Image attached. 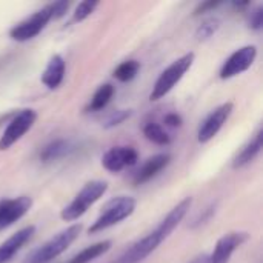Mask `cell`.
Instances as JSON below:
<instances>
[{
    "label": "cell",
    "instance_id": "cell-25",
    "mask_svg": "<svg viewBox=\"0 0 263 263\" xmlns=\"http://www.w3.org/2000/svg\"><path fill=\"white\" fill-rule=\"evenodd\" d=\"M248 23H250V28H251V29H254V31H260V29H262V25H263L262 6H259V8H256V9H253V11H251Z\"/></svg>",
    "mask_w": 263,
    "mask_h": 263
},
{
    "label": "cell",
    "instance_id": "cell-24",
    "mask_svg": "<svg viewBox=\"0 0 263 263\" xmlns=\"http://www.w3.org/2000/svg\"><path fill=\"white\" fill-rule=\"evenodd\" d=\"M131 114H133L131 109H117V111H114L112 114L108 116V119L105 120L103 126H105L106 129H111V128H114V126H119V125H122L126 119H129Z\"/></svg>",
    "mask_w": 263,
    "mask_h": 263
},
{
    "label": "cell",
    "instance_id": "cell-12",
    "mask_svg": "<svg viewBox=\"0 0 263 263\" xmlns=\"http://www.w3.org/2000/svg\"><path fill=\"white\" fill-rule=\"evenodd\" d=\"M250 239V234L245 231H231L222 236L214 247V251L208 254L210 263H230L231 256Z\"/></svg>",
    "mask_w": 263,
    "mask_h": 263
},
{
    "label": "cell",
    "instance_id": "cell-10",
    "mask_svg": "<svg viewBox=\"0 0 263 263\" xmlns=\"http://www.w3.org/2000/svg\"><path fill=\"white\" fill-rule=\"evenodd\" d=\"M139 162V153L133 146H112L102 156V166L111 173H120L125 168L134 166Z\"/></svg>",
    "mask_w": 263,
    "mask_h": 263
},
{
    "label": "cell",
    "instance_id": "cell-1",
    "mask_svg": "<svg viewBox=\"0 0 263 263\" xmlns=\"http://www.w3.org/2000/svg\"><path fill=\"white\" fill-rule=\"evenodd\" d=\"M193 205V199L186 197L182 202H179L168 214L166 217L157 225L156 230H153L149 234L137 240L131 248H128L116 263H140L143 262L149 254H153L171 234L173 231L180 225V222L188 214L190 208Z\"/></svg>",
    "mask_w": 263,
    "mask_h": 263
},
{
    "label": "cell",
    "instance_id": "cell-18",
    "mask_svg": "<svg viewBox=\"0 0 263 263\" xmlns=\"http://www.w3.org/2000/svg\"><path fill=\"white\" fill-rule=\"evenodd\" d=\"M112 243L111 240H103V242H97L94 245H89L86 247L85 250H82L79 254H76L72 259H69L68 263H89L92 262L94 259L106 254L109 250H111Z\"/></svg>",
    "mask_w": 263,
    "mask_h": 263
},
{
    "label": "cell",
    "instance_id": "cell-3",
    "mask_svg": "<svg viewBox=\"0 0 263 263\" xmlns=\"http://www.w3.org/2000/svg\"><path fill=\"white\" fill-rule=\"evenodd\" d=\"M108 191V183L105 180H91L83 185V188L76 194V197L60 211V219L65 222H76L88 210L105 196Z\"/></svg>",
    "mask_w": 263,
    "mask_h": 263
},
{
    "label": "cell",
    "instance_id": "cell-19",
    "mask_svg": "<svg viewBox=\"0 0 263 263\" xmlns=\"http://www.w3.org/2000/svg\"><path fill=\"white\" fill-rule=\"evenodd\" d=\"M116 94V88L111 85V83H105V85H100L94 96L91 97L88 106H86V111L89 112H97V111H102L103 108H106V105L111 102V99L114 97Z\"/></svg>",
    "mask_w": 263,
    "mask_h": 263
},
{
    "label": "cell",
    "instance_id": "cell-4",
    "mask_svg": "<svg viewBox=\"0 0 263 263\" xmlns=\"http://www.w3.org/2000/svg\"><path fill=\"white\" fill-rule=\"evenodd\" d=\"M82 225L76 223L68 227L66 230L57 233L54 237H51L48 242H45L42 247H39L35 251H32L25 263H51L59 256H62L80 236Z\"/></svg>",
    "mask_w": 263,
    "mask_h": 263
},
{
    "label": "cell",
    "instance_id": "cell-27",
    "mask_svg": "<svg viewBox=\"0 0 263 263\" xmlns=\"http://www.w3.org/2000/svg\"><path fill=\"white\" fill-rule=\"evenodd\" d=\"M182 123H183V120L177 112H170L165 116V125L170 128H180Z\"/></svg>",
    "mask_w": 263,
    "mask_h": 263
},
{
    "label": "cell",
    "instance_id": "cell-17",
    "mask_svg": "<svg viewBox=\"0 0 263 263\" xmlns=\"http://www.w3.org/2000/svg\"><path fill=\"white\" fill-rule=\"evenodd\" d=\"M76 149L74 143L66 139H57L49 142L42 151H40V160L43 163H51L55 160H60L66 156H69Z\"/></svg>",
    "mask_w": 263,
    "mask_h": 263
},
{
    "label": "cell",
    "instance_id": "cell-22",
    "mask_svg": "<svg viewBox=\"0 0 263 263\" xmlns=\"http://www.w3.org/2000/svg\"><path fill=\"white\" fill-rule=\"evenodd\" d=\"M220 28V20L217 17H211V18H206L196 31V37L199 42H205L208 39H211Z\"/></svg>",
    "mask_w": 263,
    "mask_h": 263
},
{
    "label": "cell",
    "instance_id": "cell-26",
    "mask_svg": "<svg viewBox=\"0 0 263 263\" xmlns=\"http://www.w3.org/2000/svg\"><path fill=\"white\" fill-rule=\"evenodd\" d=\"M51 8H52V14H54V20L55 18H60L66 14L68 8H69V2H65V0H60V2H54V3H49Z\"/></svg>",
    "mask_w": 263,
    "mask_h": 263
},
{
    "label": "cell",
    "instance_id": "cell-7",
    "mask_svg": "<svg viewBox=\"0 0 263 263\" xmlns=\"http://www.w3.org/2000/svg\"><path fill=\"white\" fill-rule=\"evenodd\" d=\"M37 111L31 108H25L18 111L5 128L2 137H0V151L9 149L12 145H15L35 123L37 120Z\"/></svg>",
    "mask_w": 263,
    "mask_h": 263
},
{
    "label": "cell",
    "instance_id": "cell-6",
    "mask_svg": "<svg viewBox=\"0 0 263 263\" xmlns=\"http://www.w3.org/2000/svg\"><path fill=\"white\" fill-rule=\"evenodd\" d=\"M52 18H54L52 8H51V5H46L45 8H42V9L35 11L32 15H29L28 18L14 25L9 29V37L15 42H28V40L37 37Z\"/></svg>",
    "mask_w": 263,
    "mask_h": 263
},
{
    "label": "cell",
    "instance_id": "cell-5",
    "mask_svg": "<svg viewBox=\"0 0 263 263\" xmlns=\"http://www.w3.org/2000/svg\"><path fill=\"white\" fill-rule=\"evenodd\" d=\"M194 59H196L194 52H186L177 60H174L165 71H162V74L159 76V79L156 80L153 86L149 100L157 102L163 99L165 96H168L177 86V83L183 79V76L190 71V68L194 63Z\"/></svg>",
    "mask_w": 263,
    "mask_h": 263
},
{
    "label": "cell",
    "instance_id": "cell-16",
    "mask_svg": "<svg viewBox=\"0 0 263 263\" xmlns=\"http://www.w3.org/2000/svg\"><path fill=\"white\" fill-rule=\"evenodd\" d=\"M260 151H262V129L259 128L256 131V134L248 140V143L233 159V168L239 170V168L247 166L248 163L256 160V157L260 154Z\"/></svg>",
    "mask_w": 263,
    "mask_h": 263
},
{
    "label": "cell",
    "instance_id": "cell-14",
    "mask_svg": "<svg viewBox=\"0 0 263 263\" xmlns=\"http://www.w3.org/2000/svg\"><path fill=\"white\" fill-rule=\"evenodd\" d=\"M171 163L170 154H157L154 157H149L136 173L134 176V185H143L154 179L160 171H163Z\"/></svg>",
    "mask_w": 263,
    "mask_h": 263
},
{
    "label": "cell",
    "instance_id": "cell-20",
    "mask_svg": "<svg viewBox=\"0 0 263 263\" xmlns=\"http://www.w3.org/2000/svg\"><path fill=\"white\" fill-rule=\"evenodd\" d=\"M143 136L149 140V142H153V143H156V145H159V146H166V145H170L171 143V136L165 131V128L162 126V125H159V123H156V122H148L145 126H143Z\"/></svg>",
    "mask_w": 263,
    "mask_h": 263
},
{
    "label": "cell",
    "instance_id": "cell-15",
    "mask_svg": "<svg viewBox=\"0 0 263 263\" xmlns=\"http://www.w3.org/2000/svg\"><path fill=\"white\" fill-rule=\"evenodd\" d=\"M65 71H66V63L63 57L60 54H54L49 59L46 68L43 69L40 80L48 89H57L65 79Z\"/></svg>",
    "mask_w": 263,
    "mask_h": 263
},
{
    "label": "cell",
    "instance_id": "cell-29",
    "mask_svg": "<svg viewBox=\"0 0 263 263\" xmlns=\"http://www.w3.org/2000/svg\"><path fill=\"white\" fill-rule=\"evenodd\" d=\"M190 263H210V259H208V254H202V256L194 257Z\"/></svg>",
    "mask_w": 263,
    "mask_h": 263
},
{
    "label": "cell",
    "instance_id": "cell-2",
    "mask_svg": "<svg viewBox=\"0 0 263 263\" xmlns=\"http://www.w3.org/2000/svg\"><path fill=\"white\" fill-rule=\"evenodd\" d=\"M136 206H137V200L131 196H119V197L111 199L109 202L105 203L99 217L88 228V233L97 234V233H102V231L120 223L122 220H125L134 214Z\"/></svg>",
    "mask_w": 263,
    "mask_h": 263
},
{
    "label": "cell",
    "instance_id": "cell-23",
    "mask_svg": "<svg viewBox=\"0 0 263 263\" xmlns=\"http://www.w3.org/2000/svg\"><path fill=\"white\" fill-rule=\"evenodd\" d=\"M99 6V2H91V0H86V2H80L72 14V22H83L86 20L94 11L96 8Z\"/></svg>",
    "mask_w": 263,
    "mask_h": 263
},
{
    "label": "cell",
    "instance_id": "cell-21",
    "mask_svg": "<svg viewBox=\"0 0 263 263\" xmlns=\"http://www.w3.org/2000/svg\"><path fill=\"white\" fill-rule=\"evenodd\" d=\"M139 69H140V63H139L137 60L131 59V60L122 62V63L114 69L112 76H114L116 80L126 83V82H131V80L137 76Z\"/></svg>",
    "mask_w": 263,
    "mask_h": 263
},
{
    "label": "cell",
    "instance_id": "cell-9",
    "mask_svg": "<svg viewBox=\"0 0 263 263\" xmlns=\"http://www.w3.org/2000/svg\"><path fill=\"white\" fill-rule=\"evenodd\" d=\"M233 111H234V103L233 102L222 103L214 111H211L206 116V119L200 123V126L197 129V142L199 143L211 142L220 133L223 125L228 122Z\"/></svg>",
    "mask_w": 263,
    "mask_h": 263
},
{
    "label": "cell",
    "instance_id": "cell-8",
    "mask_svg": "<svg viewBox=\"0 0 263 263\" xmlns=\"http://www.w3.org/2000/svg\"><path fill=\"white\" fill-rule=\"evenodd\" d=\"M257 59V48L254 45H245L234 51L222 65L219 77L222 80H230L248 71Z\"/></svg>",
    "mask_w": 263,
    "mask_h": 263
},
{
    "label": "cell",
    "instance_id": "cell-11",
    "mask_svg": "<svg viewBox=\"0 0 263 263\" xmlns=\"http://www.w3.org/2000/svg\"><path fill=\"white\" fill-rule=\"evenodd\" d=\"M32 208V199L29 196H18L12 199L0 200V231L12 227L23 219Z\"/></svg>",
    "mask_w": 263,
    "mask_h": 263
},
{
    "label": "cell",
    "instance_id": "cell-13",
    "mask_svg": "<svg viewBox=\"0 0 263 263\" xmlns=\"http://www.w3.org/2000/svg\"><path fill=\"white\" fill-rule=\"evenodd\" d=\"M34 233H35V227L29 225V227H25V228L18 230L9 239H6L0 245V263L9 262L23 248V245L34 236Z\"/></svg>",
    "mask_w": 263,
    "mask_h": 263
},
{
    "label": "cell",
    "instance_id": "cell-28",
    "mask_svg": "<svg viewBox=\"0 0 263 263\" xmlns=\"http://www.w3.org/2000/svg\"><path fill=\"white\" fill-rule=\"evenodd\" d=\"M217 6H220V2H205V3H200V5L196 8L194 15H200V14L210 12L211 9H216Z\"/></svg>",
    "mask_w": 263,
    "mask_h": 263
}]
</instances>
